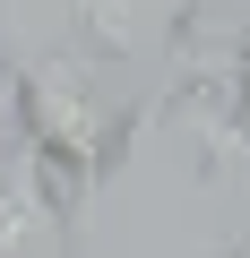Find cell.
I'll return each mask as SVG.
<instances>
[{"mask_svg":"<svg viewBox=\"0 0 250 258\" xmlns=\"http://www.w3.org/2000/svg\"><path fill=\"white\" fill-rule=\"evenodd\" d=\"M0 78H9V112H18L26 155L43 164V181H52L69 207L130 155L138 120H147V103L130 95V69H112V60H95V52H69V43L26 52V60L9 52Z\"/></svg>","mask_w":250,"mask_h":258,"instance_id":"6da1fadb","label":"cell"},{"mask_svg":"<svg viewBox=\"0 0 250 258\" xmlns=\"http://www.w3.org/2000/svg\"><path fill=\"white\" fill-rule=\"evenodd\" d=\"M61 43L95 52L112 69H156L173 95L190 86V26L198 0H61Z\"/></svg>","mask_w":250,"mask_h":258,"instance_id":"7a4b0ae2","label":"cell"},{"mask_svg":"<svg viewBox=\"0 0 250 258\" xmlns=\"http://www.w3.org/2000/svg\"><path fill=\"white\" fill-rule=\"evenodd\" d=\"M69 198L43 181V164L18 147L0 164V258H69Z\"/></svg>","mask_w":250,"mask_h":258,"instance_id":"3957f363","label":"cell"},{"mask_svg":"<svg viewBox=\"0 0 250 258\" xmlns=\"http://www.w3.org/2000/svg\"><path fill=\"white\" fill-rule=\"evenodd\" d=\"M190 120H198V155H207V181L233 198V215H241V232H250V129H233L216 103H190ZM233 249H250V241H233Z\"/></svg>","mask_w":250,"mask_h":258,"instance_id":"277c9868","label":"cell"},{"mask_svg":"<svg viewBox=\"0 0 250 258\" xmlns=\"http://www.w3.org/2000/svg\"><path fill=\"white\" fill-rule=\"evenodd\" d=\"M181 95H207V103H216L233 129H250V26L233 35V60H224V69H207V60H198Z\"/></svg>","mask_w":250,"mask_h":258,"instance_id":"5b68a950","label":"cell"}]
</instances>
